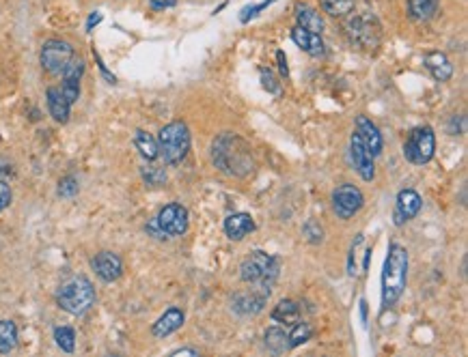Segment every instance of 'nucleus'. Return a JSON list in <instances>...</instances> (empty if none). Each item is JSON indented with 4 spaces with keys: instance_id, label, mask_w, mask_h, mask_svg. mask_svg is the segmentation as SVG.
I'll use <instances>...</instances> for the list:
<instances>
[{
    "instance_id": "obj_41",
    "label": "nucleus",
    "mask_w": 468,
    "mask_h": 357,
    "mask_svg": "<svg viewBox=\"0 0 468 357\" xmlns=\"http://www.w3.org/2000/svg\"><path fill=\"white\" fill-rule=\"evenodd\" d=\"M360 316H362V323H365V320H367V301L365 299L360 301Z\"/></svg>"
},
{
    "instance_id": "obj_38",
    "label": "nucleus",
    "mask_w": 468,
    "mask_h": 357,
    "mask_svg": "<svg viewBox=\"0 0 468 357\" xmlns=\"http://www.w3.org/2000/svg\"><path fill=\"white\" fill-rule=\"evenodd\" d=\"M149 5H151L153 11H164V9L175 7V5H177V0H151Z\"/></svg>"
},
{
    "instance_id": "obj_32",
    "label": "nucleus",
    "mask_w": 468,
    "mask_h": 357,
    "mask_svg": "<svg viewBox=\"0 0 468 357\" xmlns=\"http://www.w3.org/2000/svg\"><path fill=\"white\" fill-rule=\"evenodd\" d=\"M259 78H261V84H263V89H265L267 93H272V95H279V93H281V82L277 80V76L272 74L270 69L261 67V69H259Z\"/></svg>"
},
{
    "instance_id": "obj_27",
    "label": "nucleus",
    "mask_w": 468,
    "mask_h": 357,
    "mask_svg": "<svg viewBox=\"0 0 468 357\" xmlns=\"http://www.w3.org/2000/svg\"><path fill=\"white\" fill-rule=\"evenodd\" d=\"M18 346V327L13 320H0V353L7 355Z\"/></svg>"
},
{
    "instance_id": "obj_9",
    "label": "nucleus",
    "mask_w": 468,
    "mask_h": 357,
    "mask_svg": "<svg viewBox=\"0 0 468 357\" xmlns=\"http://www.w3.org/2000/svg\"><path fill=\"white\" fill-rule=\"evenodd\" d=\"M365 196L354 183H341L332 192V209L341 220H352L356 213L362 209Z\"/></svg>"
},
{
    "instance_id": "obj_19",
    "label": "nucleus",
    "mask_w": 468,
    "mask_h": 357,
    "mask_svg": "<svg viewBox=\"0 0 468 357\" xmlns=\"http://www.w3.org/2000/svg\"><path fill=\"white\" fill-rule=\"evenodd\" d=\"M182 325H184V312L179 308H169L153 323L151 332H153L156 338H166V336H171L173 332H177Z\"/></svg>"
},
{
    "instance_id": "obj_7",
    "label": "nucleus",
    "mask_w": 468,
    "mask_h": 357,
    "mask_svg": "<svg viewBox=\"0 0 468 357\" xmlns=\"http://www.w3.org/2000/svg\"><path fill=\"white\" fill-rule=\"evenodd\" d=\"M346 32L348 37L365 48V50H372L380 44V24L376 22L374 15H354L348 24H346Z\"/></svg>"
},
{
    "instance_id": "obj_30",
    "label": "nucleus",
    "mask_w": 468,
    "mask_h": 357,
    "mask_svg": "<svg viewBox=\"0 0 468 357\" xmlns=\"http://www.w3.org/2000/svg\"><path fill=\"white\" fill-rule=\"evenodd\" d=\"M293 330H291V334H287L289 336V346L291 349H296V346H300V344H305V342H309L311 340V336H313V327L309 325V323H293L291 325Z\"/></svg>"
},
{
    "instance_id": "obj_34",
    "label": "nucleus",
    "mask_w": 468,
    "mask_h": 357,
    "mask_svg": "<svg viewBox=\"0 0 468 357\" xmlns=\"http://www.w3.org/2000/svg\"><path fill=\"white\" fill-rule=\"evenodd\" d=\"M303 233L307 235V239H309L311 243H320V241L324 239V228H322L320 222H315V220H309V222L303 226Z\"/></svg>"
},
{
    "instance_id": "obj_14",
    "label": "nucleus",
    "mask_w": 468,
    "mask_h": 357,
    "mask_svg": "<svg viewBox=\"0 0 468 357\" xmlns=\"http://www.w3.org/2000/svg\"><path fill=\"white\" fill-rule=\"evenodd\" d=\"M356 134H358V138L362 140V145L369 149V153H372L374 157H378V155L382 153V149H384L382 134H380V129L376 127V123H374L369 117L360 115V117L356 119Z\"/></svg>"
},
{
    "instance_id": "obj_11",
    "label": "nucleus",
    "mask_w": 468,
    "mask_h": 357,
    "mask_svg": "<svg viewBox=\"0 0 468 357\" xmlns=\"http://www.w3.org/2000/svg\"><path fill=\"white\" fill-rule=\"evenodd\" d=\"M350 160L356 168V172L360 174L362 181H374L376 178V164H374V155L369 153V149H367L362 145V140L358 138V134L354 131L352 138H350Z\"/></svg>"
},
{
    "instance_id": "obj_18",
    "label": "nucleus",
    "mask_w": 468,
    "mask_h": 357,
    "mask_svg": "<svg viewBox=\"0 0 468 357\" xmlns=\"http://www.w3.org/2000/svg\"><path fill=\"white\" fill-rule=\"evenodd\" d=\"M253 231H255V220L248 213H233V216L224 220V235L231 241H242Z\"/></svg>"
},
{
    "instance_id": "obj_33",
    "label": "nucleus",
    "mask_w": 468,
    "mask_h": 357,
    "mask_svg": "<svg viewBox=\"0 0 468 357\" xmlns=\"http://www.w3.org/2000/svg\"><path fill=\"white\" fill-rule=\"evenodd\" d=\"M270 5H274V0H263V3H259V5H251V7H244L242 9V13H240V22L242 24H246L248 20H253V18H257L261 11H265Z\"/></svg>"
},
{
    "instance_id": "obj_20",
    "label": "nucleus",
    "mask_w": 468,
    "mask_h": 357,
    "mask_svg": "<svg viewBox=\"0 0 468 357\" xmlns=\"http://www.w3.org/2000/svg\"><path fill=\"white\" fill-rule=\"evenodd\" d=\"M425 67L436 82H447L453 76V65L443 52H429L425 56Z\"/></svg>"
},
{
    "instance_id": "obj_24",
    "label": "nucleus",
    "mask_w": 468,
    "mask_h": 357,
    "mask_svg": "<svg viewBox=\"0 0 468 357\" xmlns=\"http://www.w3.org/2000/svg\"><path fill=\"white\" fill-rule=\"evenodd\" d=\"M298 318H300V306L291 299L279 301L272 310V320H277V323L293 325V323H298Z\"/></svg>"
},
{
    "instance_id": "obj_29",
    "label": "nucleus",
    "mask_w": 468,
    "mask_h": 357,
    "mask_svg": "<svg viewBox=\"0 0 468 357\" xmlns=\"http://www.w3.org/2000/svg\"><path fill=\"white\" fill-rule=\"evenodd\" d=\"M54 340H56V344L61 346V351L74 353V349H76V334H74L72 327H67V325L56 327V330H54Z\"/></svg>"
},
{
    "instance_id": "obj_28",
    "label": "nucleus",
    "mask_w": 468,
    "mask_h": 357,
    "mask_svg": "<svg viewBox=\"0 0 468 357\" xmlns=\"http://www.w3.org/2000/svg\"><path fill=\"white\" fill-rule=\"evenodd\" d=\"M320 7L332 18H346L354 11V0H320Z\"/></svg>"
},
{
    "instance_id": "obj_8",
    "label": "nucleus",
    "mask_w": 468,
    "mask_h": 357,
    "mask_svg": "<svg viewBox=\"0 0 468 357\" xmlns=\"http://www.w3.org/2000/svg\"><path fill=\"white\" fill-rule=\"evenodd\" d=\"M76 58V52L72 48V44H67L63 39H50L44 44L42 48V54H39V60H42V67L48 71V74H63L65 67L70 65L72 60Z\"/></svg>"
},
{
    "instance_id": "obj_25",
    "label": "nucleus",
    "mask_w": 468,
    "mask_h": 357,
    "mask_svg": "<svg viewBox=\"0 0 468 357\" xmlns=\"http://www.w3.org/2000/svg\"><path fill=\"white\" fill-rule=\"evenodd\" d=\"M134 147L139 149V153H141L147 162H153V160L160 155V151H158V140H156L151 134H147L145 129H139L137 134H134Z\"/></svg>"
},
{
    "instance_id": "obj_37",
    "label": "nucleus",
    "mask_w": 468,
    "mask_h": 357,
    "mask_svg": "<svg viewBox=\"0 0 468 357\" xmlns=\"http://www.w3.org/2000/svg\"><path fill=\"white\" fill-rule=\"evenodd\" d=\"M277 63H279V71H281V76H283V78H289V65H287V56H285V52H283V50H279V52H277Z\"/></svg>"
},
{
    "instance_id": "obj_21",
    "label": "nucleus",
    "mask_w": 468,
    "mask_h": 357,
    "mask_svg": "<svg viewBox=\"0 0 468 357\" xmlns=\"http://www.w3.org/2000/svg\"><path fill=\"white\" fill-rule=\"evenodd\" d=\"M46 97H48V110H50L52 119H54L56 123H67V121H70V108H72V103L65 99V95L61 93V89H54V86L48 89Z\"/></svg>"
},
{
    "instance_id": "obj_35",
    "label": "nucleus",
    "mask_w": 468,
    "mask_h": 357,
    "mask_svg": "<svg viewBox=\"0 0 468 357\" xmlns=\"http://www.w3.org/2000/svg\"><path fill=\"white\" fill-rule=\"evenodd\" d=\"M76 192H78V181H76L74 176H65V178H61V183H58V196H63V198H72Z\"/></svg>"
},
{
    "instance_id": "obj_36",
    "label": "nucleus",
    "mask_w": 468,
    "mask_h": 357,
    "mask_svg": "<svg viewBox=\"0 0 468 357\" xmlns=\"http://www.w3.org/2000/svg\"><path fill=\"white\" fill-rule=\"evenodd\" d=\"M11 202V188L7 183H0V213H3Z\"/></svg>"
},
{
    "instance_id": "obj_2",
    "label": "nucleus",
    "mask_w": 468,
    "mask_h": 357,
    "mask_svg": "<svg viewBox=\"0 0 468 357\" xmlns=\"http://www.w3.org/2000/svg\"><path fill=\"white\" fill-rule=\"evenodd\" d=\"M406 278H408V252L406 247L399 243H393L388 247V257L384 261L382 271V306L393 308L397 299L401 297L406 289Z\"/></svg>"
},
{
    "instance_id": "obj_22",
    "label": "nucleus",
    "mask_w": 468,
    "mask_h": 357,
    "mask_svg": "<svg viewBox=\"0 0 468 357\" xmlns=\"http://www.w3.org/2000/svg\"><path fill=\"white\" fill-rule=\"evenodd\" d=\"M296 22H298L300 28L317 32V34H322V30H324L322 13L317 9L309 7V5H296Z\"/></svg>"
},
{
    "instance_id": "obj_13",
    "label": "nucleus",
    "mask_w": 468,
    "mask_h": 357,
    "mask_svg": "<svg viewBox=\"0 0 468 357\" xmlns=\"http://www.w3.org/2000/svg\"><path fill=\"white\" fill-rule=\"evenodd\" d=\"M267 297H270V291H263V289H253L248 293H238L233 297V310H236L240 316H255L263 310Z\"/></svg>"
},
{
    "instance_id": "obj_26",
    "label": "nucleus",
    "mask_w": 468,
    "mask_h": 357,
    "mask_svg": "<svg viewBox=\"0 0 468 357\" xmlns=\"http://www.w3.org/2000/svg\"><path fill=\"white\" fill-rule=\"evenodd\" d=\"M265 349L270 351V353H274V355H283V353H287L291 346H289V336H287V332L285 330H281V327H270L265 332Z\"/></svg>"
},
{
    "instance_id": "obj_12",
    "label": "nucleus",
    "mask_w": 468,
    "mask_h": 357,
    "mask_svg": "<svg viewBox=\"0 0 468 357\" xmlns=\"http://www.w3.org/2000/svg\"><path fill=\"white\" fill-rule=\"evenodd\" d=\"M84 74V60L82 58H74L70 65L63 71V84H61V93L65 95V99L70 103H76L80 97V80Z\"/></svg>"
},
{
    "instance_id": "obj_5",
    "label": "nucleus",
    "mask_w": 468,
    "mask_h": 357,
    "mask_svg": "<svg viewBox=\"0 0 468 357\" xmlns=\"http://www.w3.org/2000/svg\"><path fill=\"white\" fill-rule=\"evenodd\" d=\"M279 259L265 254V252H253L244 263L240 265V278L246 284H257L259 289L272 293V284L279 275Z\"/></svg>"
},
{
    "instance_id": "obj_4",
    "label": "nucleus",
    "mask_w": 468,
    "mask_h": 357,
    "mask_svg": "<svg viewBox=\"0 0 468 357\" xmlns=\"http://www.w3.org/2000/svg\"><path fill=\"white\" fill-rule=\"evenodd\" d=\"M56 304L74 316L84 314L95 304V289L91 280L84 275H76L72 280H67L56 293Z\"/></svg>"
},
{
    "instance_id": "obj_23",
    "label": "nucleus",
    "mask_w": 468,
    "mask_h": 357,
    "mask_svg": "<svg viewBox=\"0 0 468 357\" xmlns=\"http://www.w3.org/2000/svg\"><path fill=\"white\" fill-rule=\"evenodd\" d=\"M441 0H408V13L417 22H427L436 15Z\"/></svg>"
},
{
    "instance_id": "obj_17",
    "label": "nucleus",
    "mask_w": 468,
    "mask_h": 357,
    "mask_svg": "<svg viewBox=\"0 0 468 357\" xmlns=\"http://www.w3.org/2000/svg\"><path fill=\"white\" fill-rule=\"evenodd\" d=\"M291 41L311 56H322L324 54V39L322 34L317 32H311V30H305V28H291Z\"/></svg>"
},
{
    "instance_id": "obj_40",
    "label": "nucleus",
    "mask_w": 468,
    "mask_h": 357,
    "mask_svg": "<svg viewBox=\"0 0 468 357\" xmlns=\"http://www.w3.org/2000/svg\"><path fill=\"white\" fill-rule=\"evenodd\" d=\"M99 22H102V13H91V18L87 20V30H93Z\"/></svg>"
},
{
    "instance_id": "obj_6",
    "label": "nucleus",
    "mask_w": 468,
    "mask_h": 357,
    "mask_svg": "<svg viewBox=\"0 0 468 357\" xmlns=\"http://www.w3.org/2000/svg\"><path fill=\"white\" fill-rule=\"evenodd\" d=\"M434 151H436V136H434V129L427 125L412 129L408 140L404 142V157L417 166L431 162Z\"/></svg>"
},
{
    "instance_id": "obj_3",
    "label": "nucleus",
    "mask_w": 468,
    "mask_h": 357,
    "mask_svg": "<svg viewBox=\"0 0 468 357\" xmlns=\"http://www.w3.org/2000/svg\"><path fill=\"white\" fill-rule=\"evenodd\" d=\"M158 151L169 166H177L190 151V129L184 121L164 125L158 134Z\"/></svg>"
},
{
    "instance_id": "obj_1",
    "label": "nucleus",
    "mask_w": 468,
    "mask_h": 357,
    "mask_svg": "<svg viewBox=\"0 0 468 357\" xmlns=\"http://www.w3.org/2000/svg\"><path fill=\"white\" fill-rule=\"evenodd\" d=\"M212 162L222 174L238 176V178H244L253 174L255 170V157H253L251 145L242 136L231 134V131H224L214 138Z\"/></svg>"
},
{
    "instance_id": "obj_16",
    "label": "nucleus",
    "mask_w": 468,
    "mask_h": 357,
    "mask_svg": "<svg viewBox=\"0 0 468 357\" xmlns=\"http://www.w3.org/2000/svg\"><path fill=\"white\" fill-rule=\"evenodd\" d=\"M93 271L104 282H115L123 275V263L115 252H99L91 261Z\"/></svg>"
},
{
    "instance_id": "obj_10",
    "label": "nucleus",
    "mask_w": 468,
    "mask_h": 357,
    "mask_svg": "<svg viewBox=\"0 0 468 357\" xmlns=\"http://www.w3.org/2000/svg\"><path fill=\"white\" fill-rule=\"evenodd\" d=\"M156 222L166 237H182V235H186L188 224H190L188 209L179 202H171V205L160 209Z\"/></svg>"
},
{
    "instance_id": "obj_31",
    "label": "nucleus",
    "mask_w": 468,
    "mask_h": 357,
    "mask_svg": "<svg viewBox=\"0 0 468 357\" xmlns=\"http://www.w3.org/2000/svg\"><path fill=\"white\" fill-rule=\"evenodd\" d=\"M141 174H143V178H145V183H147V186L158 188V186H164V183H166V172H164V168H158V166H143V168H141Z\"/></svg>"
},
{
    "instance_id": "obj_39",
    "label": "nucleus",
    "mask_w": 468,
    "mask_h": 357,
    "mask_svg": "<svg viewBox=\"0 0 468 357\" xmlns=\"http://www.w3.org/2000/svg\"><path fill=\"white\" fill-rule=\"evenodd\" d=\"M177 355H190V357H198V351H196V349H175V351H171V357H177Z\"/></svg>"
},
{
    "instance_id": "obj_15",
    "label": "nucleus",
    "mask_w": 468,
    "mask_h": 357,
    "mask_svg": "<svg viewBox=\"0 0 468 357\" xmlns=\"http://www.w3.org/2000/svg\"><path fill=\"white\" fill-rule=\"evenodd\" d=\"M421 196L415 190H401L397 194V202H395V224L401 226L410 222L417 213L421 211Z\"/></svg>"
}]
</instances>
